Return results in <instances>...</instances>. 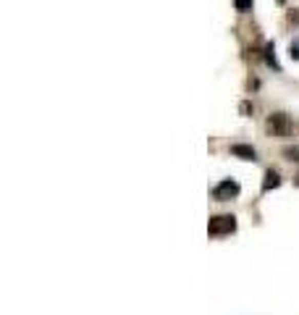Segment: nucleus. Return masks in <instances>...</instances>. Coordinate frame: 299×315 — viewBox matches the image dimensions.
<instances>
[{"label": "nucleus", "mask_w": 299, "mask_h": 315, "mask_svg": "<svg viewBox=\"0 0 299 315\" xmlns=\"http://www.w3.org/2000/svg\"><path fill=\"white\" fill-rule=\"evenodd\" d=\"M291 129H294L291 116L284 113V110H275V113H270V116L265 119V134H268V137H273V140H286V137H291Z\"/></svg>", "instance_id": "1"}, {"label": "nucleus", "mask_w": 299, "mask_h": 315, "mask_svg": "<svg viewBox=\"0 0 299 315\" xmlns=\"http://www.w3.org/2000/svg\"><path fill=\"white\" fill-rule=\"evenodd\" d=\"M234 231H236V215H231V213L210 215V221H208V237H210V239L231 237Z\"/></svg>", "instance_id": "2"}, {"label": "nucleus", "mask_w": 299, "mask_h": 315, "mask_svg": "<svg viewBox=\"0 0 299 315\" xmlns=\"http://www.w3.org/2000/svg\"><path fill=\"white\" fill-rule=\"evenodd\" d=\"M210 194H213L215 202H231V200H236L242 194V184L236 182V179H223V182H218L213 187Z\"/></svg>", "instance_id": "3"}, {"label": "nucleus", "mask_w": 299, "mask_h": 315, "mask_svg": "<svg viewBox=\"0 0 299 315\" xmlns=\"http://www.w3.org/2000/svg\"><path fill=\"white\" fill-rule=\"evenodd\" d=\"M228 152H231L234 158H239V161H247V163H255L257 161V150L252 145H244V142H236L228 147Z\"/></svg>", "instance_id": "4"}, {"label": "nucleus", "mask_w": 299, "mask_h": 315, "mask_svg": "<svg viewBox=\"0 0 299 315\" xmlns=\"http://www.w3.org/2000/svg\"><path fill=\"white\" fill-rule=\"evenodd\" d=\"M278 187H281V173L275 171V168H268L265 176H263V187H260V192L268 194L270 189H278Z\"/></svg>", "instance_id": "5"}, {"label": "nucleus", "mask_w": 299, "mask_h": 315, "mask_svg": "<svg viewBox=\"0 0 299 315\" xmlns=\"http://www.w3.org/2000/svg\"><path fill=\"white\" fill-rule=\"evenodd\" d=\"M263 61L270 66V69H275V71H281V66H278V61H275V45L273 42H268L265 48H263Z\"/></svg>", "instance_id": "6"}, {"label": "nucleus", "mask_w": 299, "mask_h": 315, "mask_svg": "<svg viewBox=\"0 0 299 315\" xmlns=\"http://www.w3.org/2000/svg\"><path fill=\"white\" fill-rule=\"evenodd\" d=\"M281 155L286 158L289 163H296V166H299V145H286V147L281 150Z\"/></svg>", "instance_id": "7"}, {"label": "nucleus", "mask_w": 299, "mask_h": 315, "mask_svg": "<svg viewBox=\"0 0 299 315\" xmlns=\"http://www.w3.org/2000/svg\"><path fill=\"white\" fill-rule=\"evenodd\" d=\"M252 6H255V0H234V8L236 13H249Z\"/></svg>", "instance_id": "8"}, {"label": "nucleus", "mask_w": 299, "mask_h": 315, "mask_svg": "<svg viewBox=\"0 0 299 315\" xmlns=\"http://www.w3.org/2000/svg\"><path fill=\"white\" fill-rule=\"evenodd\" d=\"M239 113H242V116H244V119H249V116H252V113H255V105H252V103H249V100H244V103H242V105H239Z\"/></svg>", "instance_id": "9"}, {"label": "nucleus", "mask_w": 299, "mask_h": 315, "mask_svg": "<svg viewBox=\"0 0 299 315\" xmlns=\"http://www.w3.org/2000/svg\"><path fill=\"white\" fill-rule=\"evenodd\" d=\"M289 58L291 61H299V42H291L289 45Z\"/></svg>", "instance_id": "10"}, {"label": "nucleus", "mask_w": 299, "mask_h": 315, "mask_svg": "<svg viewBox=\"0 0 299 315\" xmlns=\"http://www.w3.org/2000/svg\"><path fill=\"white\" fill-rule=\"evenodd\" d=\"M286 21H289V24H291V27H296V24H299V11H289V16H286Z\"/></svg>", "instance_id": "11"}]
</instances>
